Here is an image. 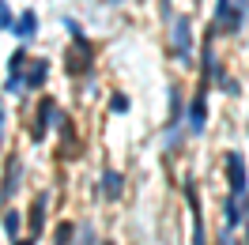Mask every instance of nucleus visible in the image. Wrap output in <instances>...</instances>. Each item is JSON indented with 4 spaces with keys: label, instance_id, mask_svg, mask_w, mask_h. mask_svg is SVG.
<instances>
[{
    "label": "nucleus",
    "instance_id": "24",
    "mask_svg": "<svg viewBox=\"0 0 249 245\" xmlns=\"http://www.w3.org/2000/svg\"><path fill=\"white\" fill-rule=\"evenodd\" d=\"M231 245H234V242H231Z\"/></svg>",
    "mask_w": 249,
    "mask_h": 245
},
{
    "label": "nucleus",
    "instance_id": "19",
    "mask_svg": "<svg viewBox=\"0 0 249 245\" xmlns=\"http://www.w3.org/2000/svg\"><path fill=\"white\" fill-rule=\"evenodd\" d=\"M234 4H238V8H242V12H249V0H234Z\"/></svg>",
    "mask_w": 249,
    "mask_h": 245
},
{
    "label": "nucleus",
    "instance_id": "10",
    "mask_svg": "<svg viewBox=\"0 0 249 245\" xmlns=\"http://www.w3.org/2000/svg\"><path fill=\"white\" fill-rule=\"evenodd\" d=\"M42 230H46V196H38L31 208V238L34 242L42 238Z\"/></svg>",
    "mask_w": 249,
    "mask_h": 245
},
{
    "label": "nucleus",
    "instance_id": "14",
    "mask_svg": "<svg viewBox=\"0 0 249 245\" xmlns=\"http://www.w3.org/2000/svg\"><path fill=\"white\" fill-rule=\"evenodd\" d=\"M12 8H8V0H0V31H12Z\"/></svg>",
    "mask_w": 249,
    "mask_h": 245
},
{
    "label": "nucleus",
    "instance_id": "1",
    "mask_svg": "<svg viewBox=\"0 0 249 245\" xmlns=\"http://www.w3.org/2000/svg\"><path fill=\"white\" fill-rule=\"evenodd\" d=\"M68 31H72V49L64 53V61H68L64 68H68L72 76H83V72L91 68V61H94V46L87 42V34L79 31L76 19H68Z\"/></svg>",
    "mask_w": 249,
    "mask_h": 245
},
{
    "label": "nucleus",
    "instance_id": "13",
    "mask_svg": "<svg viewBox=\"0 0 249 245\" xmlns=\"http://www.w3.org/2000/svg\"><path fill=\"white\" fill-rule=\"evenodd\" d=\"M19 177H23V162H19V158H12V170H8V181H4V189H0V196H4V200H12V196H16V189H19Z\"/></svg>",
    "mask_w": 249,
    "mask_h": 245
},
{
    "label": "nucleus",
    "instance_id": "12",
    "mask_svg": "<svg viewBox=\"0 0 249 245\" xmlns=\"http://www.w3.org/2000/svg\"><path fill=\"white\" fill-rule=\"evenodd\" d=\"M121 189H124V177L117 174V170H106V174H102V196L117 200V196H121Z\"/></svg>",
    "mask_w": 249,
    "mask_h": 245
},
{
    "label": "nucleus",
    "instance_id": "17",
    "mask_svg": "<svg viewBox=\"0 0 249 245\" xmlns=\"http://www.w3.org/2000/svg\"><path fill=\"white\" fill-rule=\"evenodd\" d=\"M109 109H113V113H124V109H128V98H124V94H113V98H109Z\"/></svg>",
    "mask_w": 249,
    "mask_h": 245
},
{
    "label": "nucleus",
    "instance_id": "8",
    "mask_svg": "<svg viewBox=\"0 0 249 245\" xmlns=\"http://www.w3.org/2000/svg\"><path fill=\"white\" fill-rule=\"evenodd\" d=\"M204 124H208V109H204V94H196V98L189 102V132L200 136Z\"/></svg>",
    "mask_w": 249,
    "mask_h": 245
},
{
    "label": "nucleus",
    "instance_id": "3",
    "mask_svg": "<svg viewBox=\"0 0 249 245\" xmlns=\"http://www.w3.org/2000/svg\"><path fill=\"white\" fill-rule=\"evenodd\" d=\"M227 177H231V200H246L249 192V166L242 151H227Z\"/></svg>",
    "mask_w": 249,
    "mask_h": 245
},
{
    "label": "nucleus",
    "instance_id": "23",
    "mask_svg": "<svg viewBox=\"0 0 249 245\" xmlns=\"http://www.w3.org/2000/svg\"><path fill=\"white\" fill-rule=\"evenodd\" d=\"M109 4H117V0H109Z\"/></svg>",
    "mask_w": 249,
    "mask_h": 245
},
{
    "label": "nucleus",
    "instance_id": "7",
    "mask_svg": "<svg viewBox=\"0 0 249 245\" xmlns=\"http://www.w3.org/2000/svg\"><path fill=\"white\" fill-rule=\"evenodd\" d=\"M185 196H189V208H193V245H208L204 238V215H200V196H196V189L185 185Z\"/></svg>",
    "mask_w": 249,
    "mask_h": 245
},
{
    "label": "nucleus",
    "instance_id": "11",
    "mask_svg": "<svg viewBox=\"0 0 249 245\" xmlns=\"http://www.w3.org/2000/svg\"><path fill=\"white\" fill-rule=\"evenodd\" d=\"M12 34H19V38H34V34H38V16H34V12H23V16L12 23Z\"/></svg>",
    "mask_w": 249,
    "mask_h": 245
},
{
    "label": "nucleus",
    "instance_id": "22",
    "mask_svg": "<svg viewBox=\"0 0 249 245\" xmlns=\"http://www.w3.org/2000/svg\"><path fill=\"white\" fill-rule=\"evenodd\" d=\"M16 245H34V238H31V242H16Z\"/></svg>",
    "mask_w": 249,
    "mask_h": 245
},
{
    "label": "nucleus",
    "instance_id": "6",
    "mask_svg": "<svg viewBox=\"0 0 249 245\" xmlns=\"http://www.w3.org/2000/svg\"><path fill=\"white\" fill-rule=\"evenodd\" d=\"M174 53L181 61L193 57V27H189V19H174Z\"/></svg>",
    "mask_w": 249,
    "mask_h": 245
},
{
    "label": "nucleus",
    "instance_id": "16",
    "mask_svg": "<svg viewBox=\"0 0 249 245\" xmlns=\"http://www.w3.org/2000/svg\"><path fill=\"white\" fill-rule=\"evenodd\" d=\"M72 234H76V230L68 227V223H61V227H57V245H68V242H72Z\"/></svg>",
    "mask_w": 249,
    "mask_h": 245
},
{
    "label": "nucleus",
    "instance_id": "15",
    "mask_svg": "<svg viewBox=\"0 0 249 245\" xmlns=\"http://www.w3.org/2000/svg\"><path fill=\"white\" fill-rule=\"evenodd\" d=\"M4 230H8L12 238L19 234V211H4Z\"/></svg>",
    "mask_w": 249,
    "mask_h": 245
},
{
    "label": "nucleus",
    "instance_id": "5",
    "mask_svg": "<svg viewBox=\"0 0 249 245\" xmlns=\"http://www.w3.org/2000/svg\"><path fill=\"white\" fill-rule=\"evenodd\" d=\"M53 121H61V113H57V102H53V98H42L38 121L31 124V136H34V140H46V132H49V124H53Z\"/></svg>",
    "mask_w": 249,
    "mask_h": 245
},
{
    "label": "nucleus",
    "instance_id": "2",
    "mask_svg": "<svg viewBox=\"0 0 249 245\" xmlns=\"http://www.w3.org/2000/svg\"><path fill=\"white\" fill-rule=\"evenodd\" d=\"M246 23V12L234 0H215V16H212V34H238Z\"/></svg>",
    "mask_w": 249,
    "mask_h": 245
},
{
    "label": "nucleus",
    "instance_id": "9",
    "mask_svg": "<svg viewBox=\"0 0 249 245\" xmlns=\"http://www.w3.org/2000/svg\"><path fill=\"white\" fill-rule=\"evenodd\" d=\"M46 76H49V61H42V57H34L31 64H27V76H23V87H42L46 83Z\"/></svg>",
    "mask_w": 249,
    "mask_h": 245
},
{
    "label": "nucleus",
    "instance_id": "20",
    "mask_svg": "<svg viewBox=\"0 0 249 245\" xmlns=\"http://www.w3.org/2000/svg\"><path fill=\"white\" fill-rule=\"evenodd\" d=\"M0 132H4V106H0Z\"/></svg>",
    "mask_w": 249,
    "mask_h": 245
},
{
    "label": "nucleus",
    "instance_id": "21",
    "mask_svg": "<svg viewBox=\"0 0 249 245\" xmlns=\"http://www.w3.org/2000/svg\"><path fill=\"white\" fill-rule=\"evenodd\" d=\"M246 219H249V200H246ZM246 238H249V234H246ZM246 245H249V242H246Z\"/></svg>",
    "mask_w": 249,
    "mask_h": 245
},
{
    "label": "nucleus",
    "instance_id": "4",
    "mask_svg": "<svg viewBox=\"0 0 249 245\" xmlns=\"http://www.w3.org/2000/svg\"><path fill=\"white\" fill-rule=\"evenodd\" d=\"M27 53L23 49H16L12 53V61H8V83H4V91L8 94H23V68H27Z\"/></svg>",
    "mask_w": 249,
    "mask_h": 245
},
{
    "label": "nucleus",
    "instance_id": "18",
    "mask_svg": "<svg viewBox=\"0 0 249 245\" xmlns=\"http://www.w3.org/2000/svg\"><path fill=\"white\" fill-rule=\"evenodd\" d=\"M83 245H94V234H91V230H83ZM102 245H113V242H102Z\"/></svg>",
    "mask_w": 249,
    "mask_h": 245
}]
</instances>
